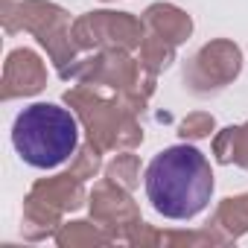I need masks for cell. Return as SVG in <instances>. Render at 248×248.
Masks as SVG:
<instances>
[{
  "instance_id": "obj_1",
  "label": "cell",
  "mask_w": 248,
  "mask_h": 248,
  "mask_svg": "<svg viewBox=\"0 0 248 248\" xmlns=\"http://www.w3.org/2000/svg\"><path fill=\"white\" fill-rule=\"evenodd\" d=\"M146 196L161 216L193 219L213 196V170L196 146H167L146 167Z\"/></svg>"
},
{
  "instance_id": "obj_2",
  "label": "cell",
  "mask_w": 248,
  "mask_h": 248,
  "mask_svg": "<svg viewBox=\"0 0 248 248\" xmlns=\"http://www.w3.org/2000/svg\"><path fill=\"white\" fill-rule=\"evenodd\" d=\"M12 146L24 164L35 170H53L76 155L79 126L76 117L56 102H35L15 117Z\"/></svg>"
},
{
  "instance_id": "obj_3",
  "label": "cell",
  "mask_w": 248,
  "mask_h": 248,
  "mask_svg": "<svg viewBox=\"0 0 248 248\" xmlns=\"http://www.w3.org/2000/svg\"><path fill=\"white\" fill-rule=\"evenodd\" d=\"M64 102L79 114V120L88 129V143H93L99 152L108 149H135L143 143V129L135 120V108L117 96H105L99 85L79 82L64 93Z\"/></svg>"
},
{
  "instance_id": "obj_4",
  "label": "cell",
  "mask_w": 248,
  "mask_h": 248,
  "mask_svg": "<svg viewBox=\"0 0 248 248\" xmlns=\"http://www.w3.org/2000/svg\"><path fill=\"white\" fill-rule=\"evenodd\" d=\"M6 32L27 30L38 38L41 47H47L53 64L59 67V76L70 70L76 62V41H73V24L70 15L62 6H53L47 0H24L18 6H6L3 12Z\"/></svg>"
},
{
  "instance_id": "obj_5",
  "label": "cell",
  "mask_w": 248,
  "mask_h": 248,
  "mask_svg": "<svg viewBox=\"0 0 248 248\" xmlns=\"http://www.w3.org/2000/svg\"><path fill=\"white\" fill-rule=\"evenodd\" d=\"M143 21L129 12H88L73 21V41L85 50H135L143 44Z\"/></svg>"
},
{
  "instance_id": "obj_6",
  "label": "cell",
  "mask_w": 248,
  "mask_h": 248,
  "mask_svg": "<svg viewBox=\"0 0 248 248\" xmlns=\"http://www.w3.org/2000/svg\"><path fill=\"white\" fill-rule=\"evenodd\" d=\"M85 199H88V193H85L79 175L64 172V175H56V178H44L27 196L24 222L27 225H41L44 231H50L53 225H59L64 210L82 207Z\"/></svg>"
},
{
  "instance_id": "obj_7",
  "label": "cell",
  "mask_w": 248,
  "mask_h": 248,
  "mask_svg": "<svg viewBox=\"0 0 248 248\" xmlns=\"http://www.w3.org/2000/svg\"><path fill=\"white\" fill-rule=\"evenodd\" d=\"M242 70V53L233 41L216 38L204 44L184 67V82L193 93H213L231 85Z\"/></svg>"
},
{
  "instance_id": "obj_8",
  "label": "cell",
  "mask_w": 248,
  "mask_h": 248,
  "mask_svg": "<svg viewBox=\"0 0 248 248\" xmlns=\"http://www.w3.org/2000/svg\"><path fill=\"white\" fill-rule=\"evenodd\" d=\"M44 85H47V67L32 50L21 47V50H12L6 56V64H3V99L32 96Z\"/></svg>"
},
{
  "instance_id": "obj_9",
  "label": "cell",
  "mask_w": 248,
  "mask_h": 248,
  "mask_svg": "<svg viewBox=\"0 0 248 248\" xmlns=\"http://www.w3.org/2000/svg\"><path fill=\"white\" fill-rule=\"evenodd\" d=\"M126 187H120L117 181L105 178L93 187L91 193V213L96 216L99 225H123V228H140V210L135 207V202L123 193Z\"/></svg>"
},
{
  "instance_id": "obj_10",
  "label": "cell",
  "mask_w": 248,
  "mask_h": 248,
  "mask_svg": "<svg viewBox=\"0 0 248 248\" xmlns=\"http://www.w3.org/2000/svg\"><path fill=\"white\" fill-rule=\"evenodd\" d=\"M143 24H146L155 35L172 41L175 47L184 44V41L190 38V32H193L190 15H187L184 9L172 6V3H152V6L143 12Z\"/></svg>"
},
{
  "instance_id": "obj_11",
  "label": "cell",
  "mask_w": 248,
  "mask_h": 248,
  "mask_svg": "<svg viewBox=\"0 0 248 248\" xmlns=\"http://www.w3.org/2000/svg\"><path fill=\"white\" fill-rule=\"evenodd\" d=\"M213 155L219 164H239L242 170H248V123L222 129L213 138Z\"/></svg>"
},
{
  "instance_id": "obj_12",
  "label": "cell",
  "mask_w": 248,
  "mask_h": 248,
  "mask_svg": "<svg viewBox=\"0 0 248 248\" xmlns=\"http://www.w3.org/2000/svg\"><path fill=\"white\" fill-rule=\"evenodd\" d=\"M172 62H175V44H172V41H167V38H161V35H155V32L143 38V44H140V64H143L146 70L161 73V70H167Z\"/></svg>"
},
{
  "instance_id": "obj_13",
  "label": "cell",
  "mask_w": 248,
  "mask_h": 248,
  "mask_svg": "<svg viewBox=\"0 0 248 248\" xmlns=\"http://www.w3.org/2000/svg\"><path fill=\"white\" fill-rule=\"evenodd\" d=\"M105 178L117 181L120 187H126V190H135L138 187V178H140V161L138 155H117L108 167H105Z\"/></svg>"
},
{
  "instance_id": "obj_14",
  "label": "cell",
  "mask_w": 248,
  "mask_h": 248,
  "mask_svg": "<svg viewBox=\"0 0 248 248\" xmlns=\"http://www.w3.org/2000/svg\"><path fill=\"white\" fill-rule=\"evenodd\" d=\"M59 245H79V242H108L105 233H99L91 222H70L64 231L56 233Z\"/></svg>"
},
{
  "instance_id": "obj_15",
  "label": "cell",
  "mask_w": 248,
  "mask_h": 248,
  "mask_svg": "<svg viewBox=\"0 0 248 248\" xmlns=\"http://www.w3.org/2000/svg\"><path fill=\"white\" fill-rule=\"evenodd\" d=\"M213 126H216V123H213V114L196 111V114H187V117L181 120L178 135H181L184 140H202V138H210Z\"/></svg>"
},
{
  "instance_id": "obj_16",
  "label": "cell",
  "mask_w": 248,
  "mask_h": 248,
  "mask_svg": "<svg viewBox=\"0 0 248 248\" xmlns=\"http://www.w3.org/2000/svg\"><path fill=\"white\" fill-rule=\"evenodd\" d=\"M70 172H73V175H79L82 181L93 178V175L99 172V149H96L93 143L82 146V149L73 155V167H70Z\"/></svg>"
},
{
  "instance_id": "obj_17",
  "label": "cell",
  "mask_w": 248,
  "mask_h": 248,
  "mask_svg": "<svg viewBox=\"0 0 248 248\" xmlns=\"http://www.w3.org/2000/svg\"><path fill=\"white\" fill-rule=\"evenodd\" d=\"M6 6H9V0H6Z\"/></svg>"
}]
</instances>
